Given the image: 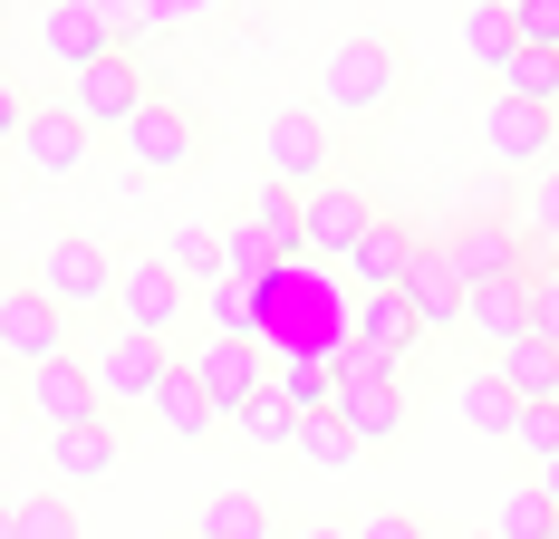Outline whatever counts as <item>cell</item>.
<instances>
[{
  "mask_svg": "<svg viewBox=\"0 0 559 539\" xmlns=\"http://www.w3.org/2000/svg\"><path fill=\"white\" fill-rule=\"evenodd\" d=\"M395 87H405V49H395L386 29H347L329 49V68H319V116L329 125L337 116H377Z\"/></svg>",
  "mask_w": 559,
  "mask_h": 539,
  "instance_id": "obj_1",
  "label": "cell"
},
{
  "mask_svg": "<svg viewBox=\"0 0 559 539\" xmlns=\"http://www.w3.org/2000/svg\"><path fill=\"white\" fill-rule=\"evenodd\" d=\"M116 251L107 241H87V231H58L49 251H39V289H49L68 319H97V309H116Z\"/></svg>",
  "mask_w": 559,
  "mask_h": 539,
  "instance_id": "obj_2",
  "label": "cell"
},
{
  "mask_svg": "<svg viewBox=\"0 0 559 539\" xmlns=\"http://www.w3.org/2000/svg\"><path fill=\"white\" fill-rule=\"evenodd\" d=\"M0 357H10V367H29V376H39L49 357H78V347H68V309H58L39 279L0 289Z\"/></svg>",
  "mask_w": 559,
  "mask_h": 539,
  "instance_id": "obj_3",
  "label": "cell"
},
{
  "mask_svg": "<svg viewBox=\"0 0 559 539\" xmlns=\"http://www.w3.org/2000/svg\"><path fill=\"white\" fill-rule=\"evenodd\" d=\"M145 97H155V87H145V68H135V58H126V49H116V58H97V68H78V77L58 87V107L78 116L87 135H97V125H116V135H126Z\"/></svg>",
  "mask_w": 559,
  "mask_h": 539,
  "instance_id": "obj_4",
  "label": "cell"
},
{
  "mask_svg": "<svg viewBox=\"0 0 559 539\" xmlns=\"http://www.w3.org/2000/svg\"><path fill=\"white\" fill-rule=\"evenodd\" d=\"M183 309H193V299H183V279L165 270V251H135V261L116 270V327H135V337L165 347L174 327H183Z\"/></svg>",
  "mask_w": 559,
  "mask_h": 539,
  "instance_id": "obj_5",
  "label": "cell"
},
{
  "mask_svg": "<svg viewBox=\"0 0 559 539\" xmlns=\"http://www.w3.org/2000/svg\"><path fill=\"white\" fill-rule=\"evenodd\" d=\"M183 367H193V385H203V405H213V415H231V424H241V415L271 395V367H261V347H241V337H203Z\"/></svg>",
  "mask_w": 559,
  "mask_h": 539,
  "instance_id": "obj_6",
  "label": "cell"
},
{
  "mask_svg": "<svg viewBox=\"0 0 559 539\" xmlns=\"http://www.w3.org/2000/svg\"><path fill=\"white\" fill-rule=\"evenodd\" d=\"M261 155H271V183L319 193V183H329V116L319 107H280L271 135H261Z\"/></svg>",
  "mask_w": 559,
  "mask_h": 539,
  "instance_id": "obj_7",
  "label": "cell"
},
{
  "mask_svg": "<svg viewBox=\"0 0 559 539\" xmlns=\"http://www.w3.org/2000/svg\"><path fill=\"white\" fill-rule=\"evenodd\" d=\"M20 405H29L49 433H78V424H97V415H107V395H97V367H87V357H49V367L29 376Z\"/></svg>",
  "mask_w": 559,
  "mask_h": 539,
  "instance_id": "obj_8",
  "label": "cell"
},
{
  "mask_svg": "<svg viewBox=\"0 0 559 539\" xmlns=\"http://www.w3.org/2000/svg\"><path fill=\"white\" fill-rule=\"evenodd\" d=\"M444 261H453V279H463V289H483V279H521V270H531V241H521L511 221L473 213L463 231H444Z\"/></svg>",
  "mask_w": 559,
  "mask_h": 539,
  "instance_id": "obj_9",
  "label": "cell"
},
{
  "mask_svg": "<svg viewBox=\"0 0 559 539\" xmlns=\"http://www.w3.org/2000/svg\"><path fill=\"white\" fill-rule=\"evenodd\" d=\"M367 193H357V183H319V193H309V213H299V261H347V251H357V231H367Z\"/></svg>",
  "mask_w": 559,
  "mask_h": 539,
  "instance_id": "obj_10",
  "label": "cell"
},
{
  "mask_svg": "<svg viewBox=\"0 0 559 539\" xmlns=\"http://www.w3.org/2000/svg\"><path fill=\"white\" fill-rule=\"evenodd\" d=\"M193 155H203V125L183 107H165V97H145L135 125H126V164H145V173H193Z\"/></svg>",
  "mask_w": 559,
  "mask_h": 539,
  "instance_id": "obj_11",
  "label": "cell"
},
{
  "mask_svg": "<svg viewBox=\"0 0 559 539\" xmlns=\"http://www.w3.org/2000/svg\"><path fill=\"white\" fill-rule=\"evenodd\" d=\"M20 164H29L39 183H68V173L87 164V125L58 107V97H39V107H29V125H20Z\"/></svg>",
  "mask_w": 559,
  "mask_h": 539,
  "instance_id": "obj_12",
  "label": "cell"
},
{
  "mask_svg": "<svg viewBox=\"0 0 559 539\" xmlns=\"http://www.w3.org/2000/svg\"><path fill=\"white\" fill-rule=\"evenodd\" d=\"M87 367H97V395H135V405H155V385H165L174 357L155 347V337H135V327H107V347H97Z\"/></svg>",
  "mask_w": 559,
  "mask_h": 539,
  "instance_id": "obj_13",
  "label": "cell"
},
{
  "mask_svg": "<svg viewBox=\"0 0 559 539\" xmlns=\"http://www.w3.org/2000/svg\"><path fill=\"white\" fill-rule=\"evenodd\" d=\"M550 135H559L550 107H521V97H492V107H483V145H492L502 164H521V173L550 164Z\"/></svg>",
  "mask_w": 559,
  "mask_h": 539,
  "instance_id": "obj_14",
  "label": "cell"
},
{
  "mask_svg": "<svg viewBox=\"0 0 559 539\" xmlns=\"http://www.w3.org/2000/svg\"><path fill=\"white\" fill-rule=\"evenodd\" d=\"M405 309L425 319V337L435 327H463V279H453V261H444V241H415V261H405Z\"/></svg>",
  "mask_w": 559,
  "mask_h": 539,
  "instance_id": "obj_15",
  "label": "cell"
},
{
  "mask_svg": "<svg viewBox=\"0 0 559 539\" xmlns=\"http://www.w3.org/2000/svg\"><path fill=\"white\" fill-rule=\"evenodd\" d=\"M39 29H49V49L68 58V77H78V68H97V58H116V49H126V20H116V10H87V0H68V10H49Z\"/></svg>",
  "mask_w": 559,
  "mask_h": 539,
  "instance_id": "obj_16",
  "label": "cell"
},
{
  "mask_svg": "<svg viewBox=\"0 0 559 539\" xmlns=\"http://www.w3.org/2000/svg\"><path fill=\"white\" fill-rule=\"evenodd\" d=\"M463 327L502 357L511 337H531V279H483V289H463Z\"/></svg>",
  "mask_w": 559,
  "mask_h": 539,
  "instance_id": "obj_17",
  "label": "cell"
},
{
  "mask_svg": "<svg viewBox=\"0 0 559 539\" xmlns=\"http://www.w3.org/2000/svg\"><path fill=\"white\" fill-rule=\"evenodd\" d=\"M405 261H415V231H405V221H367V231H357V251H347V279H357V299H377V289H395V279H405Z\"/></svg>",
  "mask_w": 559,
  "mask_h": 539,
  "instance_id": "obj_18",
  "label": "cell"
},
{
  "mask_svg": "<svg viewBox=\"0 0 559 539\" xmlns=\"http://www.w3.org/2000/svg\"><path fill=\"white\" fill-rule=\"evenodd\" d=\"M347 337H367L377 357H395V367H405V357L425 347V319L405 309V289H377V299H357V309H347Z\"/></svg>",
  "mask_w": 559,
  "mask_h": 539,
  "instance_id": "obj_19",
  "label": "cell"
},
{
  "mask_svg": "<svg viewBox=\"0 0 559 539\" xmlns=\"http://www.w3.org/2000/svg\"><path fill=\"white\" fill-rule=\"evenodd\" d=\"M337 424L357 433V453H367V443H395V433H405V385H395V376L337 385Z\"/></svg>",
  "mask_w": 559,
  "mask_h": 539,
  "instance_id": "obj_20",
  "label": "cell"
},
{
  "mask_svg": "<svg viewBox=\"0 0 559 539\" xmlns=\"http://www.w3.org/2000/svg\"><path fill=\"white\" fill-rule=\"evenodd\" d=\"M116 424L97 415V424H78V433H49V472H58V491H78V482H107L116 472Z\"/></svg>",
  "mask_w": 559,
  "mask_h": 539,
  "instance_id": "obj_21",
  "label": "cell"
},
{
  "mask_svg": "<svg viewBox=\"0 0 559 539\" xmlns=\"http://www.w3.org/2000/svg\"><path fill=\"white\" fill-rule=\"evenodd\" d=\"M299 213H309V193H289V183H261V193L241 203V231H251L271 261H299Z\"/></svg>",
  "mask_w": 559,
  "mask_h": 539,
  "instance_id": "obj_22",
  "label": "cell"
},
{
  "mask_svg": "<svg viewBox=\"0 0 559 539\" xmlns=\"http://www.w3.org/2000/svg\"><path fill=\"white\" fill-rule=\"evenodd\" d=\"M155 424H165L174 443H203V433L223 424V415L203 405V385H193V367H183V357H174V367H165V385H155Z\"/></svg>",
  "mask_w": 559,
  "mask_h": 539,
  "instance_id": "obj_23",
  "label": "cell"
},
{
  "mask_svg": "<svg viewBox=\"0 0 559 539\" xmlns=\"http://www.w3.org/2000/svg\"><path fill=\"white\" fill-rule=\"evenodd\" d=\"M492 376H502L521 405H559V347H540V337H511L502 357H492Z\"/></svg>",
  "mask_w": 559,
  "mask_h": 539,
  "instance_id": "obj_24",
  "label": "cell"
},
{
  "mask_svg": "<svg viewBox=\"0 0 559 539\" xmlns=\"http://www.w3.org/2000/svg\"><path fill=\"white\" fill-rule=\"evenodd\" d=\"M453 415H463L473 433H511V424H521V395H511V385L483 367V376H463V385H453Z\"/></svg>",
  "mask_w": 559,
  "mask_h": 539,
  "instance_id": "obj_25",
  "label": "cell"
},
{
  "mask_svg": "<svg viewBox=\"0 0 559 539\" xmlns=\"http://www.w3.org/2000/svg\"><path fill=\"white\" fill-rule=\"evenodd\" d=\"M271 395L289 405V415H337V367L329 357H289V367L271 376Z\"/></svg>",
  "mask_w": 559,
  "mask_h": 539,
  "instance_id": "obj_26",
  "label": "cell"
},
{
  "mask_svg": "<svg viewBox=\"0 0 559 539\" xmlns=\"http://www.w3.org/2000/svg\"><path fill=\"white\" fill-rule=\"evenodd\" d=\"M165 270L193 289V279H223V231L213 221H174L165 231Z\"/></svg>",
  "mask_w": 559,
  "mask_h": 539,
  "instance_id": "obj_27",
  "label": "cell"
},
{
  "mask_svg": "<svg viewBox=\"0 0 559 539\" xmlns=\"http://www.w3.org/2000/svg\"><path fill=\"white\" fill-rule=\"evenodd\" d=\"M511 231H531V241H559V155L540 173H521V193H511Z\"/></svg>",
  "mask_w": 559,
  "mask_h": 539,
  "instance_id": "obj_28",
  "label": "cell"
},
{
  "mask_svg": "<svg viewBox=\"0 0 559 539\" xmlns=\"http://www.w3.org/2000/svg\"><path fill=\"white\" fill-rule=\"evenodd\" d=\"M203 539H271V501L261 491H213L203 501Z\"/></svg>",
  "mask_w": 559,
  "mask_h": 539,
  "instance_id": "obj_29",
  "label": "cell"
},
{
  "mask_svg": "<svg viewBox=\"0 0 559 539\" xmlns=\"http://www.w3.org/2000/svg\"><path fill=\"white\" fill-rule=\"evenodd\" d=\"M502 97H521V107H550V116H559V49H511Z\"/></svg>",
  "mask_w": 559,
  "mask_h": 539,
  "instance_id": "obj_30",
  "label": "cell"
},
{
  "mask_svg": "<svg viewBox=\"0 0 559 539\" xmlns=\"http://www.w3.org/2000/svg\"><path fill=\"white\" fill-rule=\"evenodd\" d=\"M289 443H299V463H309V472H347V463H357V433L337 424V415H299Z\"/></svg>",
  "mask_w": 559,
  "mask_h": 539,
  "instance_id": "obj_31",
  "label": "cell"
},
{
  "mask_svg": "<svg viewBox=\"0 0 559 539\" xmlns=\"http://www.w3.org/2000/svg\"><path fill=\"white\" fill-rule=\"evenodd\" d=\"M261 327H271L261 289H241V279H213V337H241V347H261Z\"/></svg>",
  "mask_w": 559,
  "mask_h": 539,
  "instance_id": "obj_32",
  "label": "cell"
},
{
  "mask_svg": "<svg viewBox=\"0 0 559 539\" xmlns=\"http://www.w3.org/2000/svg\"><path fill=\"white\" fill-rule=\"evenodd\" d=\"M463 49L483 58L492 77H502V68H511V49H521V39H511V0H492V10H463Z\"/></svg>",
  "mask_w": 559,
  "mask_h": 539,
  "instance_id": "obj_33",
  "label": "cell"
},
{
  "mask_svg": "<svg viewBox=\"0 0 559 539\" xmlns=\"http://www.w3.org/2000/svg\"><path fill=\"white\" fill-rule=\"evenodd\" d=\"M550 530H559L550 501H540L531 482H511V491H502V511H492V539H550Z\"/></svg>",
  "mask_w": 559,
  "mask_h": 539,
  "instance_id": "obj_34",
  "label": "cell"
},
{
  "mask_svg": "<svg viewBox=\"0 0 559 539\" xmlns=\"http://www.w3.org/2000/svg\"><path fill=\"white\" fill-rule=\"evenodd\" d=\"M511 443L531 453V472H540V463H559V405H521V424H511Z\"/></svg>",
  "mask_w": 559,
  "mask_h": 539,
  "instance_id": "obj_35",
  "label": "cell"
},
{
  "mask_svg": "<svg viewBox=\"0 0 559 539\" xmlns=\"http://www.w3.org/2000/svg\"><path fill=\"white\" fill-rule=\"evenodd\" d=\"M20 539H78V511H68V491H39V501H20Z\"/></svg>",
  "mask_w": 559,
  "mask_h": 539,
  "instance_id": "obj_36",
  "label": "cell"
},
{
  "mask_svg": "<svg viewBox=\"0 0 559 539\" xmlns=\"http://www.w3.org/2000/svg\"><path fill=\"white\" fill-rule=\"evenodd\" d=\"M511 39L521 49H559V0H511Z\"/></svg>",
  "mask_w": 559,
  "mask_h": 539,
  "instance_id": "obj_37",
  "label": "cell"
},
{
  "mask_svg": "<svg viewBox=\"0 0 559 539\" xmlns=\"http://www.w3.org/2000/svg\"><path fill=\"white\" fill-rule=\"evenodd\" d=\"M531 337H540V347H559V261L531 279Z\"/></svg>",
  "mask_w": 559,
  "mask_h": 539,
  "instance_id": "obj_38",
  "label": "cell"
},
{
  "mask_svg": "<svg viewBox=\"0 0 559 539\" xmlns=\"http://www.w3.org/2000/svg\"><path fill=\"white\" fill-rule=\"evenodd\" d=\"M241 433H251V443H289V433H299V415H289L280 395H261V405L241 415Z\"/></svg>",
  "mask_w": 559,
  "mask_h": 539,
  "instance_id": "obj_39",
  "label": "cell"
},
{
  "mask_svg": "<svg viewBox=\"0 0 559 539\" xmlns=\"http://www.w3.org/2000/svg\"><path fill=\"white\" fill-rule=\"evenodd\" d=\"M347 539H435L415 511H367V520H347Z\"/></svg>",
  "mask_w": 559,
  "mask_h": 539,
  "instance_id": "obj_40",
  "label": "cell"
},
{
  "mask_svg": "<svg viewBox=\"0 0 559 539\" xmlns=\"http://www.w3.org/2000/svg\"><path fill=\"white\" fill-rule=\"evenodd\" d=\"M20 125H29V97H20V87H0V145H20Z\"/></svg>",
  "mask_w": 559,
  "mask_h": 539,
  "instance_id": "obj_41",
  "label": "cell"
},
{
  "mask_svg": "<svg viewBox=\"0 0 559 539\" xmlns=\"http://www.w3.org/2000/svg\"><path fill=\"white\" fill-rule=\"evenodd\" d=\"M531 491L550 501V520H559V463H540V472H531Z\"/></svg>",
  "mask_w": 559,
  "mask_h": 539,
  "instance_id": "obj_42",
  "label": "cell"
},
{
  "mask_svg": "<svg viewBox=\"0 0 559 539\" xmlns=\"http://www.w3.org/2000/svg\"><path fill=\"white\" fill-rule=\"evenodd\" d=\"M0 539H20V501H0Z\"/></svg>",
  "mask_w": 559,
  "mask_h": 539,
  "instance_id": "obj_43",
  "label": "cell"
},
{
  "mask_svg": "<svg viewBox=\"0 0 559 539\" xmlns=\"http://www.w3.org/2000/svg\"><path fill=\"white\" fill-rule=\"evenodd\" d=\"M299 539H347V530H329V520H309V530H299Z\"/></svg>",
  "mask_w": 559,
  "mask_h": 539,
  "instance_id": "obj_44",
  "label": "cell"
},
{
  "mask_svg": "<svg viewBox=\"0 0 559 539\" xmlns=\"http://www.w3.org/2000/svg\"><path fill=\"white\" fill-rule=\"evenodd\" d=\"M0 433H10V395H0Z\"/></svg>",
  "mask_w": 559,
  "mask_h": 539,
  "instance_id": "obj_45",
  "label": "cell"
},
{
  "mask_svg": "<svg viewBox=\"0 0 559 539\" xmlns=\"http://www.w3.org/2000/svg\"><path fill=\"white\" fill-rule=\"evenodd\" d=\"M550 539H559V530H550Z\"/></svg>",
  "mask_w": 559,
  "mask_h": 539,
  "instance_id": "obj_46",
  "label": "cell"
}]
</instances>
